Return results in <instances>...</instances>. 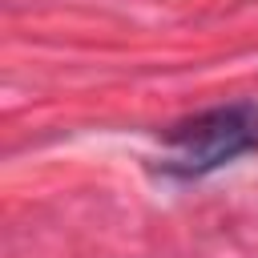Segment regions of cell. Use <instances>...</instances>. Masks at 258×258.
Returning <instances> with one entry per match:
<instances>
[{"label":"cell","mask_w":258,"mask_h":258,"mask_svg":"<svg viewBox=\"0 0 258 258\" xmlns=\"http://www.w3.org/2000/svg\"><path fill=\"white\" fill-rule=\"evenodd\" d=\"M250 153H258V101L242 97L173 121L161 133L157 169L173 181H198Z\"/></svg>","instance_id":"1"}]
</instances>
